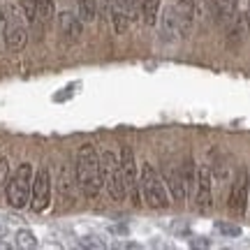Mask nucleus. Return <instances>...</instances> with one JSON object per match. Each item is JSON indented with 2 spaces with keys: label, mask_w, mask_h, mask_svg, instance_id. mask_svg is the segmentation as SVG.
<instances>
[{
  "label": "nucleus",
  "mask_w": 250,
  "mask_h": 250,
  "mask_svg": "<svg viewBox=\"0 0 250 250\" xmlns=\"http://www.w3.org/2000/svg\"><path fill=\"white\" fill-rule=\"evenodd\" d=\"M142 2H144V0H125V7H127L130 21H137V19H142Z\"/></svg>",
  "instance_id": "412c9836"
},
{
  "label": "nucleus",
  "mask_w": 250,
  "mask_h": 250,
  "mask_svg": "<svg viewBox=\"0 0 250 250\" xmlns=\"http://www.w3.org/2000/svg\"><path fill=\"white\" fill-rule=\"evenodd\" d=\"M211 7H213V14L223 23H232V19L236 17V2L239 0H208Z\"/></svg>",
  "instance_id": "ddd939ff"
},
{
  "label": "nucleus",
  "mask_w": 250,
  "mask_h": 250,
  "mask_svg": "<svg viewBox=\"0 0 250 250\" xmlns=\"http://www.w3.org/2000/svg\"><path fill=\"white\" fill-rule=\"evenodd\" d=\"M248 211H250V197H248Z\"/></svg>",
  "instance_id": "a878e982"
},
{
  "label": "nucleus",
  "mask_w": 250,
  "mask_h": 250,
  "mask_svg": "<svg viewBox=\"0 0 250 250\" xmlns=\"http://www.w3.org/2000/svg\"><path fill=\"white\" fill-rule=\"evenodd\" d=\"M17 246L19 248H37V239L30 229H19L17 232Z\"/></svg>",
  "instance_id": "aec40b11"
},
{
  "label": "nucleus",
  "mask_w": 250,
  "mask_h": 250,
  "mask_svg": "<svg viewBox=\"0 0 250 250\" xmlns=\"http://www.w3.org/2000/svg\"><path fill=\"white\" fill-rule=\"evenodd\" d=\"M197 208L208 213L213 208V192H211V169L199 167L197 171Z\"/></svg>",
  "instance_id": "1a4fd4ad"
},
{
  "label": "nucleus",
  "mask_w": 250,
  "mask_h": 250,
  "mask_svg": "<svg viewBox=\"0 0 250 250\" xmlns=\"http://www.w3.org/2000/svg\"><path fill=\"white\" fill-rule=\"evenodd\" d=\"M246 21H248V30H250V5H248V12H246Z\"/></svg>",
  "instance_id": "393cba45"
},
{
  "label": "nucleus",
  "mask_w": 250,
  "mask_h": 250,
  "mask_svg": "<svg viewBox=\"0 0 250 250\" xmlns=\"http://www.w3.org/2000/svg\"><path fill=\"white\" fill-rule=\"evenodd\" d=\"M5 40L12 51H21L28 42V30L23 26V19L19 17L14 7H7V17H5Z\"/></svg>",
  "instance_id": "423d86ee"
},
{
  "label": "nucleus",
  "mask_w": 250,
  "mask_h": 250,
  "mask_svg": "<svg viewBox=\"0 0 250 250\" xmlns=\"http://www.w3.org/2000/svg\"><path fill=\"white\" fill-rule=\"evenodd\" d=\"M181 174H183V183H186V190L190 192L192 188H195V165H192V158H186V165L181 167Z\"/></svg>",
  "instance_id": "a211bd4d"
},
{
  "label": "nucleus",
  "mask_w": 250,
  "mask_h": 250,
  "mask_svg": "<svg viewBox=\"0 0 250 250\" xmlns=\"http://www.w3.org/2000/svg\"><path fill=\"white\" fill-rule=\"evenodd\" d=\"M58 23H61L62 35H67L70 40H77V37L81 35V30H83V26H81V19L74 17L72 12H62L61 17H58Z\"/></svg>",
  "instance_id": "f8f14e48"
},
{
  "label": "nucleus",
  "mask_w": 250,
  "mask_h": 250,
  "mask_svg": "<svg viewBox=\"0 0 250 250\" xmlns=\"http://www.w3.org/2000/svg\"><path fill=\"white\" fill-rule=\"evenodd\" d=\"M98 9V0H79V14L81 21H93Z\"/></svg>",
  "instance_id": "6ab92c4d"
},
{
  "label": "nucleus",
  "mask_w": 250,
  "mask_h": 250,
  "mask_svg": "<svg viewBox=\"0 0 250 250\" xmlns=\"http://www.w3.org/2000/svg\"><path fill=\"white\" fill-rule=\"evenodd\" d=\"M7 171H9V162L5 158H0V188L7 186Z\"/></svg>",
  "instance_id": "b1692460"
},
{
  "label": "nucleus",
  "mask_w": 250,
  "mask_h": 250,
  "mask_svg": "<svg viewBox=\"0 0 250 250\" xmlns=\"http://www.w3.org/2000/svg\"><path fill=\"white\" fill-rule=\"evenodd\" d=\"M158 9H160V0H144L142 2V17L146 26H153L158 21Z\"/></svg>",
  "instance_id": "f3484780"
},
{
  "label": "nucleus",
  "mask_w": 250,
  "mask_h": 250,
  "mask_svg": "<svg viewBox=\"0 0 250 250\" xmlns=\"http://www.w3.org/2000/svg\"><path fill=\"white\" fill-rule=\"evenodd\" d=\"M54 19V0H35V21L49 23Z\"/></svg>",
  "instance_id": "dca6fc26"
},
{
  "label": "nucleus",
  "mask_w": 250,
  "mask_h": 250,
  "mask_svg": "<svg viewBox=\"0 0 250 250\" xmlns=\"http://www.w3.org/2000/svg\"><path fill=\"white\" fill-rule=\"evenodd\" d=\"M77 183L83 190L86 197H98L104 181H102V169H100V158L95 148L86 144L79 148V155H77Z\"/></svg>",
  "instance_id": "f257e3e1"
},
{
  "label": "nucleus",
  "mask_w": 250,
  "mask_h": 250,
  "mask_svg": "<svg viewBox=\"0 0 250 250\" xmlns=\"http://www.w3.org/2000/svg\"><path fill=\"white\" fill-rule=\"evenodd\" d=\"M111 19H114V30L123 35L130 26V14L125 7V0H111Z\"/></svg>",
  "instance_id": "9b49d317"
},
{
  "label": "nucleus",
  "mask_w": 250,
  "mask_h": 250,
  "mask_svg": "<svg viewBox=\"0 0 250 250\" xmlns=\"http://www.w3.org/2000/svg\"><path fill=\"white\" fill-rule=\"evenodd\" d=\"M30 190H33V167L23 162L12 174V179H7V186H5L7 204L12 208H23L30 202Z\"/></svg>",
  "instance_id": "f03ea898"
},
{
  "label": "nucleus",
  "mask_w": 250,
  "mask_h": 250,
  "mask_svg": "<svg viewBox=\"0 0 250 250\" xmlns=\"http://www.w3.org/2000/svg\"><path fill=\"white\" fill-rule=\"evenodd\" d=\"M142 188H144V197H146V202H148L151 208H167L169 206L165 181L160 179V174L153 169L151 165H144L142 167Z\"/></svg>",
  "instance_id": "20e7f679"
},
{
  "label": "nucleus",
  "mask_w": 250,
  "mask_h": 250,
  "mask_svg": "<svg viewBox=\"0 0 250 250\" xmlns=\"http://www.w3.org/2000/svg\"><path fill=\"white\" fill-rule=\"evenodd\" d=\"M121 171H123V181H125V188L127 192L132 195L134 204H139V192H137V165H134V153L130 146H123L121 151Z\"/></svg>",
  "instance_id": "6e6552de"
},
{
  "label": "nucleus",
  "mask_w": 250,
  "mask_h": 250,
  "mask_svg": "<svg viewBox=\"0 0 250 250\" xmlns=\"http://www.w3.org/2000/svg\"><path fill=\"white\" fill-rule=\"evenodd\" d=\"M174 7L179 12V19H181V30L186 35L190 26H192V19H195V0H176Z\"/></svg>",
  "instance_id": "4468645a"
},
{
  "label": "nucleus",
  "mask_w": 250,
  "mask_h": 250,
  "mask_svg": "<svg viewBox=\"0 0 250 250\" xmlns=\"http://www.w3.org/2000/svg\"><path fill=\"white\" fill-rule=\"evenodd\" d=\"M160 30H162V35H165V40H176L179 35H183V30H181L179 12H176V7H174V5L165 7V12H162Z\"/></svg>",
  "instance_id": "9d476101"
},
{
  "label": "nucleus",
  "mask_w": 250,
  "mask_h": 250,
  "mask_svg": "<svg viewBox=\"0 0 250 250\" xmlns=\"http://www.w3.org/2000/svg\"><path fill=\"white\" fill-rule=\"evenodd\" d=\"M215 229L220 234H225V236H239L241 234V227L232 223H215Z\"/></svg>",
  "instance_id": "4be33fe9"
},
{
  "label": "nucleus",
  "mask_w": 250,
  "mask_h": 250,
  "mask_svg": "<svg viewBox=\"0 0 250 250\" xmlns=\"http://www.w3.org/2000/svg\"><path fill=\"white\" fill-rule=\"evenodd\" d=\"M21 5H23V12H26V19L33 23L35 21V0H21Z\"/></svg>",
  "instance_id": "5701e85b"
},
{
  "label": "nucleus",
  "mask_w": 250,
  "mask_h": 250,
  "mask_svg": "<svg viewBox=\"0 0 250 250\" xmlns=\"http://www.w3.org/2000/svg\"><path fill=\"white\" fill-rule=\"evenodd\" d=\"M248 197H250V179L248 171L241 169L236 181L232 183V192H229V211L234 215H243L246 206H248Z\"/></svg>",
  "instance_id": "0eeeda50"
},
{
  "label": "nucleus",
  "mask_w": 250,
  "mask_h": 250,
  "mask_svg": "<svg viewBox=\"0 0 250 250\" xmlns=\"http://www.w3.org/2000/svg\"><path fill=\"white\" fill-rule=\"evenodd\" d=\"M169 190H171V195H174L176 202H183V199L188 197V190H186V183H183V174H181V169L169 174Z\"/></svg>",
  "instance_id": "2eb2a0df"
},
{
  "label": "nucleus",
  "mask_w": 250,
  "mask_h": 250,
  "mask_svg": "<svg viewBox=\"0 0 250 250\" xmlns=\"http://www.w3.org/2000/svg\"><path fill=\"white\" fill-rule=\"evenodd\" d=\"M51 204V176H49V169L42 167V169L35 174L33 179V190H30V208L35 213H42L46 211Z\"/></svg>",
  "instance_id": "39448f33"
},
{
  "label": "nucleus",
  "mask_w": 250,
  "mask_h": 250,
  "mask_svg": "<svg viewBox=\"0 0 250 250\" xmlns=\"http://www.w3.org/2000/svg\"><path fill=\"white\" fill-rule=\"evenodd\" d=\"M100 169H102V181L107 186L109 195L114 197L116 202H123L127 197V188L123 181V171H121V162L116 160V155L111 151H104L100 158Z\"/></svg>",
  "instance_id": "7ed1b4c3"
}]
</instances>
